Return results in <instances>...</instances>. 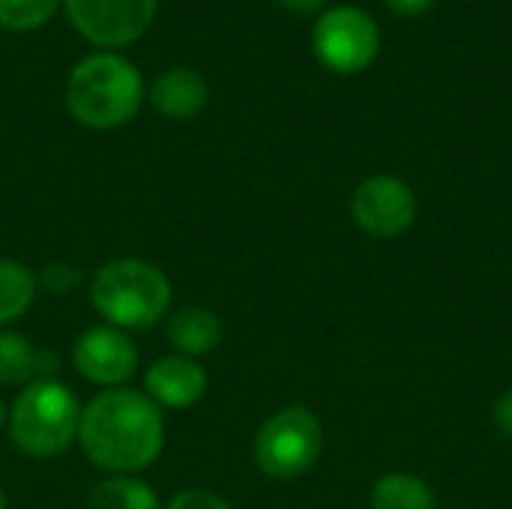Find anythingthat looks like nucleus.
I'll return each mask as SVG.
<instances>
[{
  "instance_id": "1",
  "label": "nucleus",
  "mask_w": 512,
  "mask_h": 509,
  "mask_svg": "<svg viewBox=\"0 0 512 509\" xmlns=\"http://www.w3.org/2000/svg\"><path fill=\"white\" fill-rule=\"evenodd\" d=\"M78 444L90 465L105 474L135 477L165 450V417L144 390H102L81 408Z\"/></svg>"
},
{
  "instance_id": "2",
  "label": "nucleus",
  "mask_w": 512,
  "mask_h": 509,
  "mask_svg": "<svg viewBox=\"0 0 512 509\" xmlns=\"http://www.w3.org/2000/svg\"><path fill=\"white\" fill-rule=\"evenodd\" d=\"M144 75L120 51L81 57L63 84V105L75 123L93 132L126 126L144 105Z\"/></svg>"
},
{
  "instance_id": "3",
  "label": "nucleus",
  "mask_w": 512,
  "mask_h": 509,
  "mask_svg": "<svg viewBox=\"0 0 512 509\" xmlns=\"http://www.w3.org/2000/svg\"><path fill=\"white\" fill-rule=\"evenodd\" d=\"M174 300L171 279L144 258H111L90 282V303L117 330H147L159 324Z\"/></svg>"
},
{
  "instance_id": "4",
  "label": "nucleus",
  "mask_w": 512,
  "mask_h": 509,
  "mask_svg": "<svg viewBox=\"0 0 512 509\" xmlns=\"http://www.w3.org/2000/svg\"><path fill=\"white\" fill-rule=\"evenodd\" d=\"M81 405L57 378H36L9 405V438L33 459H54L78 441Z\"/></svg>"
},
{
  "instance_id": "5",
  "label": "nucleus",
  "mask_w": 512,
  "mask_h": 509,
  "mask_svg": "<svg viewBox=\"0 0 512 509\" xmlns=\"http://www.w3.org/2000/svg\"><path fill=\"white\" fill-rule=\"evenodd\" d=\"M324 432L318 417L303 405H288L264 420L255 435V465L270 480H297L318 462Z\"/></svg>"
},
{
  "instance_id": "6",
  "label": "nucleus",
  "mask_w": 512,
  "mask_h": 509,
  "mask_svg": "<svg viewBox=\"0 0 512 509\" xmlns=\"http://www.w3.org/2000/svg\"><path fill=\"white\" fill-rule=\"evenodd\" d=\"M381 48V30L375 18L360 6L327 9L312 30V51L330 72L354 75L372 66Z\"/></svg>"
},
{
  "instance_id": "7",
  "label": "nucleus",
  "mask_w": 512,
  "mask_h": 509,
  "mask_svg": "<svg viewBox=\"0 0 512 509\" xmlns=\"http://www.w3.org/2000/svg\"><path fill=\"white\" fill-rule=\"evenodd\" d=\"M72 30L96 51H120L144 39L159 0H63Z\"/></svg>"
},
{
  "instance_id": "8",
  "label": "nucleus",
  "mask_w": 512,
  "mask_h": 509,
  "mask_svg": "<svg viewBox=\"0 0 512 509\" xmlns=\"http://www.w3.org/2000/svg\"><path fill=\"white\" fill-rule=\"evenodd\" d=\"M72 363L78 375L102 390L123 387L138 372V345L126 330H117L111 324L87 327L75 345H72Z\"/></svg>"
},
{
  "instance_id": "9",
  "label": "nucleus",
  "mask_w": 512,
  "mask_h": 509,
  "mask_svg": "<svg viewBox=\"0 0 512 509\" xmlns=\"http://www.w3.org/2000/svg\"><path fill=\"white\" fill-rule=\"evenodd\" d=\"M351 213L366 234L378 240H393L414 225L417 198L405 180L393 174H375L357 186L351 198Z\"/></svg>"
},
{
  "instance_id": "10",
  "label": "nucleus",
  "mask_w": 512,
  "mask_h": 509,
  "mask_svg": "<svg viewBox=\"0 0 512 509\" xmlns=\"http://www.w3.org/2000/svg\"><path fill=\"white\" fill-rule=\"evenodd\" d=\"M144 393L162 411L192 408L207 393V372L192 357L168 354L144 372Z\"/></svg>"
},
{
  "instance_id": "11",
  "label": "nucleus",
  "mask_w": 512,
  "mask_h": 509,
  "mask_svg": "<svg viewBox=\"0 0 512 509\" xmlns=\"http://www.w3.org/2000/svg\"><path fill=\"white\" fill-rule=\"evenodd\" d=\"M147 99L168 120H192L207 108L210 84L192 66H171L153 78V84L147 87Z\"/></svg>"
},
{
  "instance_id": "12",
  "label": "nucleus",
  "mask_w": 512,
  "mask_h": 509,
  "mask_svg": "<svg viewBox=\"0 0 512 509\" xmlns=\"http://www.w3.org/2000/svg\"><path fill=\"white\" fill-rule=\"evenodd\" d=\"M165 336L177 354L195 360L222 345V321L207 306H186L177 315H171Z\"/></svg>"
},
{
  "instance_id": "13",
  "label": "nucleus",
  "mask_w": 512,
  "mask_h": 509,
  "mask_svg": "<svg viewBox=\"0 0 512 509\" xmlns=\"http://www.w3.org/2000/svg\"><path fill=\"white\" fill-rule=\"evenodd\" d=\"M45 354L15 330H0V384L24 387L36 378H45Z\"/></svg>"
},
{
  "instance_id": "14",
  "label": "nucleus",
  "mask_w": 512,
  "mask_h": 509,
  "mask_svg": "<svg viewBox=\"0 0 512 509\" xmlns=\"http://www.w3.org/2000/svg\"><path fill=\"white\" fill-rule=\"evenodd\" d=\"M39 279L15 258H0V330L18 321L36 300Z\"/></svg>"
},
{
  "instance_id": "15",
  "label": "nucleus",
  "mask_w": 512,
  "mask_h": 509,
  "mask_svg": "<svg viewBox=\"0 0 512 509\" xmlns=\"http://www.w3.org/2000/svg\"><path fill=\"white\" fill-rule=\"evenodd\" d=\"M87 509H162L156 492L138 480V477H126V474H111L102 483L93 486V492L87 495Z\"/></svg>"
},
{
  "instance_id": "16",
  "label": "nucleus",
  "mask_w": 512,
  "mask_h": 509,
  "mask_svg": "<svg viewBox=\"0 0 512 509\" xmlns=\"http://www.w3.org/2000/svg\"><path fill=\"white\" fill-rule=\"evenodd\" d=\"M372 509H435V495L414 474H387L372 486Z\"/></svg>"
},
{
  "instance_id": "17",
  "label": "nucleus",
  "mask_w": 512,
  "mask_h": 509,
  "mask_svg": "<svg viewBox=\"0 0 512 509\" xmlns=\"http://www.w3.org/2000/svg\"><path fill=\"white\" fill-rule=\"evenodd\" d=\"M63 0H0V30L30 33L45 27Z\"/></svg>"
},
{
  "instance_id": "18",
  "label": "nucleus",
  "mask_w": 512,
  "mask_h": 509,
  "mask_svg": "<svg viewBox=\"0 0 512 509\" xmlns=\"http://www.w3.org/2000/svg\"><path fill=\"white\" fill-rule=\"evenodd\" d=\"M165 509H234L225 498H219L216 492L207 489H186L180 495H174Z\"/></svg>"
},
{
  "instance_id": "19",
  "label": "nucleus",
  "mask_w": 512,
  "mask_h": 509,
  "mask_svg": "<svg viewBox=\"0 0 512 509\" xmlns=\"http://www.w3.org/2000/svg\"><path fill=\"white\" fill-rule=\"evenodd\" d=\"M42 282H45L54 294H66L69 285H75V273H72L66 264H51V267H45Z\"/></svg>"
},
{
  "instance_id": "20",
  "label": "nucleus",
  "mask_w": 512,
  "mask_h": 509,
  "mask_svg": "<svg viewBox=\"0 0 512 509\" xmlns=\"http://www.w3.org/2000/svg\"><path fill=\"white\" fill-rule=\"evenodd\" d=\"M492 420H495V429H498L504 438H510L512 441V390H507V393L495 402Z\"/></svg>"
},
{
  "instance_id": "21",
  "label": "nucleus",
  "mask_w": 512,
  "mask_h": 509,
  "mask_svg": "<svg viewBox=\"0 0 512 509\" xmlns=\"http://www.w3.org/2000/svg\"><path fill=\"white\" fill-rule=\"evenodd\" d=\"M432 3H435V0H384V6H387L390 12L402 15V18H417V15H423Z\"/></svg>"
},
{
  "instance_id": "22",
  "label": "nucleus",
  "mask_w": 512,
  "mask_h": 509,
  "mask_svg": "<svg viewBox=\"0 0 512 509\" xmlns=\"http://www.w3.org/2000/svg\"><path fill=\"white\" fill-rule=\"evenodd\" d=\"M327 0H279L282 9H288L291 15H318L324 9Z\"/></svg>"
},
{
  "instance_id": "23",
  "label": "nucleus",
  "mask_w": 512,
  "mask_h": 509,
  "mask_svg": "<svg viewBox=\"0 0 512 509\" xmlns=\"http://www.w3.org/2000/svg\"><path fill=\"white\" fill-rule=\"evenodd\" d=\"M9 423V408H6V402L0 399V426H6Z\"/></svg>"
},
{
  "instance_id": "24",
  "label": "nucleus",
  "mask_w": 512,
  "mask_h": 509,
  "mask_svg": "<svg viewBox=\"0 0 512 509\" xmlns=\"http://www.w3.org/2000/svg\"><path fill=\"white\" fill-rule=\"evenodd\" d=\"M0 509H6V492H3V486H0Z\"/></svg>"
}]
</instances>
